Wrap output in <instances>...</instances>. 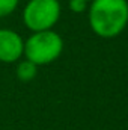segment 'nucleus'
I'll return each mask as SVG.
<instances>
[{
  "mask_svg": "<svg viewBox=\"0 0 128 130\" xmlns=\"http://www.w3.org/2000/svg\"><path fill=\"white\" fill-rule=\"evenodd\" d=\"M88 20L96 36L112 39L128 26L127 0H92L88 5Z\"/></svg>",
  "mask_w": 128,
  "mask_h": 130,
  "instance_id": "1",
  "label": "nucleus"
},
{
  "mask_svg": "<svg viewBox=\"0 0 128 130\" xmlns=\"http://www.w3.org/2000/svg\"><path fill=\"white\" fill-rule=\"evenodd\" d=\"M62 15L59 0H29L23 9V23L30 32L51 30Z\"/></svg>",
  "mask_w": 128,
  "mask_h": 130,
  "instance_id": "3",
  "label": "nucleus"
},
{
  "mask_svg": "<svg viewBox=\"0 0 128 130\" xmlns=\"http://www.w3.org/2000/svg\"><path fill=\"white\" fill-rule=\"evenodd\" d=\"M83 2H86V3H88V5H89V3H91V2H92V0H83Z\"/></svg>",
  "mask_w": 128,
  "mask_h": 130,
  "instance_id": "8",
  "label": "nucleus"
},
{
  "mask_svg": "<svg viewBox=\"0 0 128 130\" xmlns=\"http://www.w3.org/2000/svg\"><path fill=\"white\" fill-rule=\"evenodd\" d=\"M63 52V38L56 32L42 30L32 32V35L24 39V59L30 61L36 67L53 64L60 58Z\"/></svg>",
  "mask_w": 128,
  "mask_h": 130,
  "instance_id": "2",
  "label": "nucleus"
},
{
  "mask_svg": "<svg viewBox=\"0 0 128 130\" xmlns=\"http://www.w3.org/2000/svg\"><path fill=\"white\" fill-rule=\"evenodd\" d=\"M20 5V0H0V18L11 15Z\"/></svg>",
  "mask_w": 128,
  "mask_h": 130,
  "instance_id": "6",
  "label": "nucleus"
},
{
  "mask_svg": "<svg viewBox=\"0 0 128 130\" xmlns=\"http://www.w3.org/2000/svg\"><path fill=\"white\" fill-rule=\"evenodd\" d=\"M86 8H88V3L83 0H69V9L72 12L80 14V12H84Z\"/></svg>",
  "mask_w": 128,
  "mask_h": 130,
  "instance_id": "7",
  "label": "nucleus"
},
{
  "mask_svg": "<svg viewBox=\"0 0 128 130\" xmlns=\"http://www.w3.org/2000/svg\"><path fill=\"white\" fill-rule=\"evenodd\" d=\"M15 74H17V79H18V80L27 83V82H30V80H33V79L36 77V74H38V67L33 64V62H30V61H27V59L23 58L21 61L17 62Z\"/></svg>",
  "mask_w": 128,
  "mask_h": 130,
  "instance_id": "5",
  "label": "nucleus"
},
{
  "mask_svg": "<svg viewBox=\"0 0 128 130\" xmlns=\"http://www.w3.org/2000/svg\"><path fill=\"white\" fill-rule=\"evenodd\" d=\"M24 56V39L18 32L0 27V62L17 64Z\"/></svg>",
  "mask_w": 128,
  "mask_h": 130,
  "instance_id": "4",
  "label": "nucleus"
}]
</instances>
